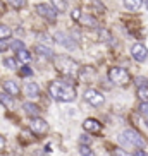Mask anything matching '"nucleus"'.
<instances>
[{"label":"nucleus","instance_id":"obj_21","mask_svg":"<svg viewBox=\"0 0 148 156\" xmlns=\"http://www.w3.org/2000/svg\"><path fill=\"white\" fill-rule=\"evenodd\" d=\"M10 36H12V31H10L9 26L0 24V40H9Z\"/></svg>","mask_w":148,"mask_h":156},{"label":"nucleus","instance_id":"obj_11","mask_svg":"<svg viewBox=\"0 0 148 156\" xmlns=\"http://www.w3.org/2000/svg\"><path fill=\"white\" fill-rule=\"evenodd\" d=\"M55 41L59 43V45L65 46V48H74V46H76L74 38L67 36V34H65V33H62V31H59V33L55 34Z\"/></svg>","mask_w":148,"mask_h":156},{"label":"nucleus","instance_id":"obj_14","mask_svg":"<svg viewBox=\"0 0 148 156\" xmlns=\"http://www.w3.org/2000/svg\"><path fill=\"white\" fill-rule=\"evenodd\" d=\"M4 89H5V93L10 94L12 98L19 94V84L16 83V81H5V83H4Z\"/></svg>","mask_w":148,"mask_h":156},{"label":"nucleus","instance_id":"obj_31","mask_svg":"<svg viewBox=\"0 0 148 156\" xmlns=\"http://www.w3.org/2000/svg\"><path fill=\"white\" fill-rule=\"evenodd\" d=\"M136 86H148L146 77H136Z\"/></svg>","mask_w":148,"mask_h":156},{"label":"nucleus","instance_id":"obj_22","mask_svg":"<svg viewBox=\"0 0 148 156\" xmlns=\"http://www.w3.org/2000/svg\"><path fill=\"white\" fill-rule=\"evenodd\" d=\"M138 98L141 101H148V86H138Z\"/></svg>","mask_w":148,"mask_h":156},{"label":"nucleus","instance_id":"obj_38","mask_svg":"<svg viewBox=\"0 0 148 156\" xmlns=\"http://www.w3.org/2000/svg\"><path fill=\"white\" fill-rule=\"evenodd\" d=\"M141 2L145 4V7H146V10H148V0H141Z\"/></svg>","mask_w":148,"mask_h":156},{"label":"nucleus","instance_id":"obj_25","mask_svg":"<svg viewBox=\"0 0 148 156\" xmlns=\"http://www.w3.org/2000/svg\"><path fill=\"white\" fill-rule=\"evenodd\" d=\"M79 153H81V156H95V153H93L86 144H81V146H79Z\"/></svg>","mask_w":148,"mask_h":156},{"label":"nucleus","instance_id":"obj_16","mask_svg":"<svg viewBox=\"0 0 148 156\" xmlns=\"http://www.w3.org/2000/svg\"><path fill=\"white\" fill-rule=\"evenodd\" d=\"M83 4L93 7V10H97L98 14H103V12H105V5H103L102 2H98V0H83Z\"/></svg>","mask_w":148,"mask_h":156},{"label":"nucleus","instance_id":"obj_18","mask_svg":"<svg viewBox=\"0 0 148 156\" xmlns=\"http://www.w3.org/2000/svg\"><path fill=\"white\" fill-rule=\"evenodd\" d=\"M16 53H17V58H19V62H21V64H29V62H31V53H29L26 48L16 51Z\"/></svg>","mask_w":148,"mask_h":156},{"label":"nucleus","instance_id":"obj_30","mask_svg":"<svg viewBox=\"0 0 148 156\" xmlns=\"http://www.w3.org/2000/svg\"><path fill=\"white\" fill-rule=\"evenodd\" d=\"M19 74H21V76H31V74H33V70L29 69L28 65H23V69L19 70Z\"/></svg>","mask_w":148,"mask_h":156},{"label":"nucleus","instance_id":"obj_4","mask_svg":"<svg viewBox=\"0 0 148 156\" xmlns=\"http://www.w3.org/2000/svg\"><path fill=\"white\" fill-rule=\"evenodd\" d=\"M109 79H110L116 86H120V87L128 86V84L131 83L129 72L126 69H122V67H112V69L109 70Z\"/></svg>","mask_w":148,"mask_h":156},{"label":"nucleus","instance_id":"obj_26","mask_svg":"<svg viewBox=\"0 0 148 156\" xmlns=\"http://www.w3.org/2000/svg\"><path fill=\"white\" fill-rule=\"evenodd\" d=\"M9 46H10L14 51H19V50H23V48H24V43L21 41V40H16V41H12Z\"/></svg>","mask_w":148,"mask_h":156},{"label":"nucleus","instance_id":"obj_20","mask_svg":"<svg viewBox=\"0 0 148 156\" xmlns=\"http://www.w3.org/2000/svg\"><path fill=\"white\" fill-rule=\"evenodd\" d=\"M52 7L57 10V12H65L67 10V2L65 0H52Z\"/></svg>","mask_w":148,"mask_h":156},{"label":"nucleus","instance_id":"obj_15","mask_svg":"<svg viewBox=\"0 0 148 156\" xmlns=\"http://www.w3.org/2000/svg\"><path fill=\"white\" fill-rule=\"evenodd\" d=\"M23 110H24V113H28L29 117H36V115H40V108H38V105H35V103H31V101H26V103H24Z\"/></svg>","mask_w":148,"mask_h":156},{"label":"nucleus","instance_id":"obj_28","mask_svg":"<svg viewBox=\"0 0 148 156\" xmlns=\"http://www.w3.org/2000/svg\"><path fill=\"white\" fill-rule=\"evenodd\" d=\"M112 154H114V156H131L129 153H128V151H124L122 147H116V149L112 151Z\"/></svg>","mask_w":148,"mask_h":156},{"label":"nucleus","instance_id":"obj_32","mask_svg":"<svg viewBox=\"0 0 148 156\" xmlns=\"http://www.w3.org/2000/svg\"><path fill=\"white\" fill-rule=\"evenodd\" d=\"M79 16H81V10H79V9H74L72 12H71V17H72V21H76V23H78Z\"/></svg>","mask_w":148,"mask_h":156},{"label":"nucleus","instance_id":"obj_40","mask_svg":"<svg viewBox=\"0 0 148 156\" xmlns=\"http://www.w3.org/2000/svg\"><path fill=\"white\" fill-rule=\"evenodd\" d=\"M145 124H146V127H148V117H146V120H145Z\"/></svg>","mask_w":148,"mask_h":156},{"label":"nucleus","instance_id":"obj_36","mask_svg":"<svg viewBox=\"0 0 148 156\" xmlns=\"http://www.w3.org/2000/svg\"><path fill=\"white\" fill-rule=\"evenodd\" d=\"M134 156H148V154H146V153L143 151V149H138V151L134 153Z\"/></svg>","mask_w":148,"mask_h":156},{"label":"nucleus","instance_id":"obj_23","mask_svg":"<svg viewBox=\"0 0 148 156\" xmlns=\"http://www.w3.org/2000/svg\"><path fill=\"white\" fill-rule=\"evenodd\" d=\"M100 40L102 41H105V43H110L112 41V34H110V31H107V29H100Z\"/></svg>","mask_w":148,"mask_h":156},{"label":"nucleus","instance_id":"obj_35","mask_svg":"<svg viewBox=\"0 0 148 156\" xmlns=\"http://www.w3.org/2000/svg\"><path fill=\"white\" fill-rule=\"evenodd\" d=\"M81 144H90V137H86V136H81Z\"/></svg>","mask_w":148,"mask_h":156},{"label":"nucleus","instance_id":"obj_39","mask_svg":"<svg viewBox=\"0 0 148 156\" xmlns=\"http://www.w3.org/2000/svg\"><path fill=\"white\" fill-rule=\"evenodd\" d=\"M33 156H43V154H42V153H35Z\"/></svg>","mask_w":148,"mask_h":156},{"label":"nucleus","instance_id":"obj_1","mask_svg":"<svg viewBox=\"0 0 148 156\" xmlns=\"http://www.w3.org/2000/svg\"><path fill=\"white\" fill-rule=\"evenodd\" d=\"M48 93L55 101L60 103H69V101L76 100V91L71 84H67L65 81H52L48 84Z\"/></svg>","mask_w":148,"mask_h":156},{"label":"nucleus","instance_id":"obj_10","mask_svg":"<svg viewBox=\"0 0 148 156\" xmlns=\"http://www.w3.org/2000/svg\"><path fill=\"white\" fill-rule=\"evenodd\" d=\"M78 23L83 24L84 28H98V19L91 14H83V12H81Z\"/></svg>","mask_w":148,"mask_h":156},{"label":"nucleus","instance_id":"obj_13","mask_svg":"<svg viewBox=\"0 0 148 156\" xmlns=\"http://www.w3.org/2000/svg\"><path fill=\"white\" fill-rule=\"evenodd\" d=\"M24 94L28 98H31V100H38L40 98V87H38V84L26 83L24 84Z\"/></svg>","mask_w":148,"mask_h":156},{"label":"nucleus","instance_id":"obj_33","mask_svg":"<svg viewBox=\"0 0 148 156\" xmlns=\"http://www.w3.org/2000/svg\"><path fill=\"white\" fill-rule=\"evenodd\" d=\"M9 48V41L7 40H0V51H5Z\"/></svg>","mask_w":148,"mask_h":156},{"label":"nucleus","instance_id":"obj_37","mask_svg":"<svg viewBox=\"0 0 148 156\" xmlns=\"http://www.w3.org/2000/svg\"><path fill=\"white\" fill-rule=\"evenodd\" d=\"M4 12H5V4L0 0V14H4Z\"/></svg>","mask_w":148,"mask_h":156},{"label":"nucleus","instance_id":"obj_27","mask_svg":"<svg viewBox=\"0 0 148 156\" xmlns=\"http://www.w3.org/2000/svg\"><path fill=\"white\" fill-rule=\"evenodd\" d=\"M9 2L14 9H23V7H26V0H9Z\"/></svg>","mask_w":148,"mask_h":156},{"label":"nucleus","instance_id":"obj_24","mask_svg":"<svg viewBox=\"0 0 148 156\" xmlns=\"http://www.w3.org/2000/svg\"><path fill=\"white\" fill-rule=\"evenodd\" d=\"M4 65H5V67H7L9 70H16V69H17L16 58H5V60H4Z\"/></svg>","mask_w":148,"mask_h":156},{"label":"nucleus","instance_id":"obj_7","mask_svg":"<svg viewBox=\"0 0 148 156\" xmlns=\"http://www.w3.org/2000/svg\"><path fill=\"white\" fill-rule=\"evenodd\" d=\"M84 100L88 101L91 106L98 108V106L103 105L105 98H103V94L100 91H97V89H86V91H84Z\"/></svg>","mask_w":148,"mask_h":156},{"label":"nucleus","instance_id":"obj_5","mask_svg":"<svg viewBox=\"0 0 148 156\" xmlns=\"http://www.w3.org/2000/svg\"><path fill=\"white\" fill-rule=\"evenodd\" d=\"M35 10L40 17L46 19L48 23H55L57 21V10L48 4H36L35 5Z\"/></svg>","mask_w":148,"mask_h":156},{"label":"nucleus","instance_id":"obj_12","mask_svg":"<svg viewBox=\"0 0 148 156\" xmlns=\"http://www.w3.org/2000/svg\"><path fill=\"white\" fill-rule=\"evenodd\" d=\"M35 53H36L38 58H42V60H52L54 58L52 50L48 48V46H45V45H36L35 46Z\"/></svg>","mask_w":148,"mask_h":156},{"label":"nucleus","instance_id":"obj_19","mask_svg":"<svg viewBox=\"0 0 148 156\" xmlns=\"http://www.w3.org/2000/svg\"><path fill=\"white\" fill-rule=\"evenodd\" d=\"M122 4H124V7L128 10H138L143 2L141 0H122Z\"/></svg>","mask_w":148,"mask_h":156},{"label":"nucleus","instance_id":"obj_3","mask_svg":"<svg viewBox=\"0 0 148 156\" xmlns=\"http://www.w3.org/2000/svg\"><path fill=\"white\" fill-rule=\"evenodd\" d=\"M119 142L122 146H128V147H145V139L143 136L134 130V129H126L124 132L119 136Z\"/></svg>","mask_w":148,"mask_h":156},{"label":"nucleus","instance_id":"obj_17","mask_svg":"<svg viewBox=\"0 0 148 156\" xmlns=\"http://www.w3.org/2000/svg\"><path fill=\"white\" fill-rule=\"evenodd\" d=\"M0 103L4 106H7V108H14V98L10 96V94H7V93H0Z\"/></svg>","mask_w":148,"mask_h":156},{"label":"nucleus","instance_id":"obj_8","mask_svg":"<svg viewBox=\"0 0 148 156\" xmlns=\"http://www.w3.org/2000/svg\"><path fill=\"white\" fill-rule=\"evenodd\" d=\"M83 129L86 130L88 134H93V136H100L102 132V124L95 119H86L83 122Z\"/></svg>","mask_w":148,"mask_h":156},{"label":"nucleus","instance_id":"obj_34","mask_svg":"<svg viewBox=\"0 0 148 156\" xmlns=\"http://www.w3.org/2000/svg\"><path fill=\"white\" fill-rule=\"evenodd\" d=\"M4 149H5V139L0 136V153L4 151Z\"/></svg>","mask_w":148,"mask_h":156},{"label":"nucleus","instance_id":"obj_2","mask_svg":"<svg viewBox=\"0 0 148 156\" xmlns=\"http://www.w3.org/2000/svg\"><path fill=\"white\" fill-rule=\"evenodd\" d=\"M54 64H55V69L67 79H74L79 76V64L71 57L67 55L54 57Z\"/></svg>","mask_w":148,"mask_h":156},{"label":"nucleus","instance_id":"obj_6","mask_svg":"<svg viewBox=\"0 0 148 156\" xmlns=\"http://www.w3.org/2000/svg\"><path fill=\"white\" fill-rule=\"evenodd\" d=\"M29 129H31L33 134H36V136H43V134H46V130H48V125H46V122L42 119V117H31V120H29Z\"/></svg>","mask_w":148,"mask_h":156},{"label":"nucleus","instance_id":"obj_9","mask_svg":"<svg viewBox=\"0 0 148 156\" xmlns=\"http://www.w3.org/2000/svg\"><path fill=\"white\" fill-rule=\"evenodd\" d=\"M131 55H133L134 60H138V62H145L146 57H148L146 46H145L143 43H136V45H133V48H131Z\"/></svg>","mask_w":148,"mask_h":156},{"label":"nucleus","instance_id":"obj_29","mask_svg":"<svg viewBox=\"0 0 148 156\" xmlns=\"http://www.w3.org/2000/svg\"><path fill=\"white\" fill-rule=\"evenodd\" d=\"M139 112H141L145 117H148V101H141V105H139Z\"/></svg>","mask_w":148,"mask_h":156}]
</instances>
